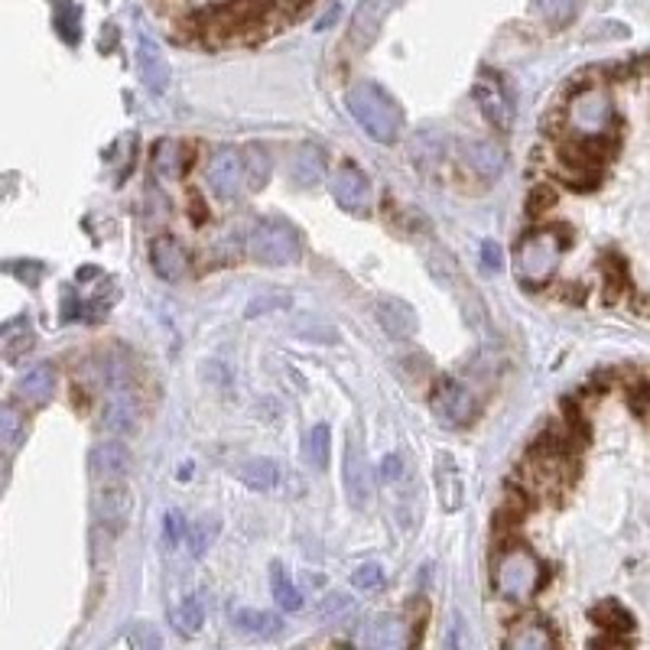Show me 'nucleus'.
Here are the masks:
<instances>
[{
  "mask_svg": "<svg viewBox=\"0 0 650 650\" xmlns=\"http://www.w3.org/2000/svg\"><path fill=\"white\" fill-rule=\"evenodd\" d=\"M348 111L358 121V127L377 143H394L403 127V111L400 104L387 95L381 85L374 82H358L348 88Z\"/></svg>",
  "mask_w": 650,
  "mask_h": 650,
  "instance_id": "1",
  "label": "nucleus"
},
{
  "mask_svg": "<svg viewBox=\"0 0 650 650\" xmlns=\"http://www.w3.org/2000/svg\"><path fill=\"white\" fill-rule=\"evenodd\" d=\"M494 589L507 602H527V598L540 589L543 582V566L540 559L533 556L527 546H507L494 563Z\"/></svg>",
  "mask_w": 650,
  "mask_h": 650,
  "instance_id": "2",
  "label": "nucleus"
},
{
  "mask_svg": "<svg viewBox=\"0 0 650 650\" xmlns=\"http://www.w3.org/2000/svg\"><path fill=\"white\" fill-rule=\"evenodd\" d=\"M247 254H251L257 264L267 267H290L303 257V238L299 231L283 218H267L251 231L247 238Z\"/></svg>",
  "mask_w": 650,
  "mask_h": 650,
  "instance_id": "3",
  "label": "nucleus"
},
{
  "mask_svg": "<svg viewBox=\"0 0 650 650\" xmlns=\"http://www.w3.org/2000/svg\"><path fill=\"white\" fill-rule=\"evenodd\" d=\"M559 260H563V234L553 228L530 231L517 244V273L530 286H543L550 280L559 267Z\"/></svg>",
  "mask_w": 650,
  "mask_h": 650,
  "instance_id": "4",
  "label": "nucleus"
},
{
  "mask_svg": "<svg viewBox=\"0 0 650 650\" xmlns=\"http://www.w3.org/2000/svg\"><path fill=\"white\" fill-rule=\"evenodd\" d=\"M566 121L585 140L602 137V134H608V127L615 124V104H611V98L602 88H585L569 101Z\"/></svg>",
  "mask_w": 650,
  "mask_h": 650,
  "instance_id": "5",
  "label": "nucleus"
},
{
  "mask_svg": "<svg viewBox=\"0 0 650 650\" xmlns=\"http://www.w3.org/2000/svg\"><path fill=\"white\" fill-rule=\"evenodd\" d=\"M342 475H345L348 501L355 504V511H364V507L371 504V494H374V475H371V462H368V452H364V439H361L358 429H351L348 433Z\"/></svg>",
  "mask_w": 650,
  "mask_h": 650,
  "instance_id": "6",
  "label": "nucleus"
},
{
  "mask_svg": "<svg viewBox=\"0 0 650 650\" xmlns=\"http://www.w3.org/2000/svg\"><path fill=\"white\" fill-rule=\"evenodd\" d=\"M205 182L215 192V199L231 202L244 186V160L234 147H221L212 153V160L205 166Z\"/></svg>",
  "mask_w": 650,
  "mask_h": 650,
  "instance_id": "7",
  "label": "nucleus"
},
{
  "mask_svg": "<svg viewBox=\"0 0 650 650\" xmlns=\"http://www.w3.org/2000/svg\"><path fill=\"white\" fill-rule=\"evenodd\" d=\"M433 410L442 423L449 426H468L475 420V397L465 384L452 381V377H442L433 387Z\"/></svg>",
  "mask_w": 650,
  "mask_h": 650,
  "instance_id": "8",
  "label": "nucleus"
},
{
  "mask_svg": "<svg viewBox=\"0 0 650 650\" xmlns=\"http://www.w3.org/2000/svg\"><path fill=\"white\" fill-rule=\"evenodd\" d=\"M400 0H361L355 7V17L348 26V43L355 52H368L374 46V39L381 36V26L387 20V13L394 10Z\"/></svg>",
  "mask_w": 650,
  "mask_h": 650,
  "instance_id": "9",
  "label": "nucleus"
},
{
  "mask_svg": "<svg viewBox=\"0 0 650 650\" xmlns=\"http://www.w3.org/2000/svg\"><path fill=\"white\" fill-rule=\"evenodd\" d=\"M332 195H335V202L351 215H368L371 205H374V192H371L368 176L351 163H345L332 176Z\"/></svg>",
  "mask_w": 650,
  "mask_h": 650,
  "instance_id": "10",
  "label": "nucleus"
},
{
  "mask_svg": "<svg viewBox=\"0 0 650 650\" xmlns=\"http://www.w3.org/2000/svg\"><path fill=\"white\" fill-rule=\"evenodd\" d=\"M361 650H410V624L397 615H377L358 634Z\"/></svg>",
  "mask_w": 650,
  "mask_h": 650,
  "instance_id": "11",
  "label": "nucleus"
},
{
  "mask_svg": "<svg viewBox=\"0 0 650 650\" xmlns=\"http://www.w3.org/2000/svg\"><path fill=\"white\" fill-rule=\"evenodd\" d=\"M137 72L143 78L153 95H166L169 88V62H166V52L163 46L156 43V36L140 30L137 33Z\"/></svg>",
  "mask_w": 650,
  "mask_h": 650,
  "instance_id": "12",
  "label": "nucleus"
},
{
  "mask_svg": "<svg viewBox=\"0 0 650 650\" xmlns=\"http://www.w3.org/2000/svg\"><path fill=\"white\" fill-rule=\"evenodd\" d=\"M475 101H478V108H481V114H485V121L491 127H498V130L511 127V114H514L511 98H507L501 78L494 72H485L475 82Z\"/></svg>",
  "mask_w": 650,
  "mask_h": 650,
  "instance_id": "13",
  "label": "nucleus"
},
{
  "mask_svg": "<svg viewBox=\"0 0 650 650\" xmlns=\"http://www.w3.org/2000/svg\"><path fill=\"white\" fill-rule=\"evenodd\" d=\"M150 267L160 280L176 283L189 273V254L173 234H156L150 241Z\"/></svg>",
  "mask_w": 650,
  "mask_h": 650,
  "instance_id": "14",
  "label": "nucleus"
},
{
  "mask_svg": "<svg viewBox=\"0 0 650 650\" xmlns=\"http://www.w3.org/2000/svg\"><path fill=\"white\" fill-rule=\"evenodd\" d=\"M329 176V156L316 143H299L290 153V179L299 189H316Z\"/></svg>",
  "mask_w": 650,
  "mask_h": 650,
  "instance_id": "15",
  "label": "nucleus"
},
{
  "mask_svg": "<svg viewBox=\"0 0 650 650\" xmlns=\"http://www.w3.org/2000/svg\"><path fill=\"white\" fill-rule=\"evenodd\" d=\"M91 472H95L104 485H117V481L127 478L130 472V449L117 439L101 442V446H95V452H91Z\"/></svg>",
  "mask_w": 650,
  "mask_h": 650,
  "instance_id": "16",
  "label": "nucleus"
},
{
  "mask_svg": "<svg viewBox=\"0 0 650 650\" xmlns=\"http://www.w3.org/2000/svg\"><path fill=\"white\" fill-rule=\"evenodd\" d=\"M377 322L390 338H413L420 329V319H416V309L410 303H403L397 296H384L377 299Z\"/></svg>",
  "mask_w": 650,
  "mask_h": 650,
  "instance_id": "17",
  "label": "nucleus"
},
{
  "mask_svg": "<svg viewBox=\"0 0 650 650\" xmlns=\"http://www.w3.org/2000/svg\"><path fill=\"white\" fill-rule=\"evenodd\" d=\"M462 156H465V163L472 166V173L481 179H498L507 163L504 147H498L494 140H468L462 147Z\"/></svg>",
  "mask_w": 650,
  "mask_h": 650,
  "instance_id": "18",
  "label": "nucleus"
},
{
  "mask_svg": "<svg viewBox=\"0 0 650 650\" xmlns=\"http://www.w3.org/2000/svg\"><path fill=\"white\" fill-rule=\"evenodd\" d=\"M137 420H140L137 400L130 397L127 390H114L108 407H104V426H108L111 433H134Z\"/></svg>",
  "mask_w": 650,
  "mask_h": 650,
  "instance_id": "19",
  "label": "nucleus"
},
{
  "mask_svg": "<svg viewBox=\"0 0 650 650\" xmlns=\"http://www.w3.org/2000/svg\"><path fill=\"white\" fill-rule=\"evenodd\" d=\"M56 384H59L56 368H52V364H39V368H33L20 381V397L26 403H33V407H43V403H49L52 394H56Z\"/></svg>",
  "mask_w": 650,
  "mask_h": 650,
  "instance_id": "20",
  "label": "nucleus"
},
{
  "mask_svg": "<svg viewBox=\"0 0 650 650\" xmlns=\"http://www.w3.org/2000/svg\"><path fill=\"white\" fill-rule=\"evenodd\" d=\"M186 166H189V150H186V143L163 137V140L153 147V169H156L160 176L179 179L182 173H186Z\"/></svg>",
  "mask_w": 650,
  "mask_h": 650,
  "instance_id": "21",
  "label": "nucleus"
},
{
  "mask_svg": "<svg viewBox=\"0 0 650 650\" xmlns=\"http://www.w3.org/2000/svg\"><path fill=\"white\" fill-rule=\"evenodd\" d=\"M98 511L104 524H111V530H121L127 524V511H130V498L121 485H104L101 498H98Z\"/></svg>",
  "mask_w": 650,
  "mask_h": 650,
  "instance_id": "22",
  "label": "nucleus"
},
{
  "mask_svg": "<svg viewBox=\"0 0 650 650\" xmlns=\"http://www.w3.org/2000/svg\"><path fill=\"white\" fill-rule=\"evenodd\" d=\"M507 650H556L553 634L543 621H527L511 634V644Z\"/></svg>",
  "mask_w": 650,
  "mask_h": 650,
  "instance_id": "23",
  "label": "nucleus"
},
{
  "mask_svg": "<svg viewBox=\"0 0 650 650\" xmlns=\"http://www.w3.org/2000/svg\"><path fill=\"white\" fill-rule=\"evenodd\" d=\"M303 452H306V462L322 472V468H329V452H332V429L329 423H316L306 433V442H303Z\"/></svg>",
  "mask_w": 650,
  "mask_h": 650,
  "instance_id": "24",
  "label": "nucleus"
},
{
  "mask_svg": "<svg viewBox=\"0 0 650 650\" xmlns=\"http://www.w3.org/2000/svg\"><path fill=\"white\" fill-rule=\"evenodd\" d=\"M436 491H439V504L446 511H455L462 504V475L449 459H442L436 468Z\"/></svg>",
  "mask_w": 650,
  "mask_h": 650,
  "instance_id": "25",
  "label": "nucleus"
},
{
  "mask_svg": "<svg viewBox=\"0 0 650 650\" xmlns=\"http://www.w3.org/2000/svg\"><path fill=\"white\" fill-rule=\"evenodd\" d=\"M234 628L241 634H254V637H270L280 631V621L270 615V611L260 608H238L234 611Z\"/></svg>",
  "mask_w": 650,
  "mask_h": 650,
  "instance_id": "26",
  "label": "nucleus"
},
{
  "mask_svg": "<svg viewBox=\"0 0 650 650\" xmlns=\"http://www.w3.org/2000/svg\"><path fill=\"white\" fill-rule=\"evenodd\" d=\"M241 481L254 491H270L280 485V465L273 459H251L241 468Z\"/></svg>",
  "mask_w": 650,
  "mask_h": 650,
  "instance_id": "27",
  "label": "nucleus"
},
{
  "mask_svg": "<svg viewBox=\"0 0 650 650\" xmlns=\"http://www.w3.org/2000/svg\"><path fill=\"white\" fill-rule=\"evenodd\" d=\"M23 429H26L23 413L13 407V403H4V407H0V452H13L20 446Z\"/></svg>",
  "mask_w": 650,
  "mask_h": 650,
  "instance_id": "28",
  "label": "nucleus"
},
{
  "mask_svg": "<svg viewBox=\"0 0 650 650\" xmlns=\"http://www.w3.org/2000/svg\"><path fill=\"white\" fill-rule=\"evenodd\" d=\"M533 10L540 13V17L550 23V26H566L579 17L582 10V0H533Z\"/></svg>",
  "mask_w": 650,
  "mask_h": 650,
  "instance_id": "29",
  "label": "nucleus"
},
{
  "mask_svg": "<svg viewBox=\"0 0 650 650\" xmlns=\"http://www.w3.org/2000/svg\"><path fill=\"white\" fill-rule=\"evenodd\" d=\"M270 589H273V598H277V605L283 611H299V608H303V592L296 589L293 579H290V572H286L283 566H273Z\"/></svg>",
  "mask_w": 650,
  "mask_h": 650,
  "instance_id": "30",
  "label": "nucleus"
},
{
  "mask_svg": "<svg viewBox=\"0 0 650 650\" xmlns=\"http://www.w3.org/2000/svg\"><path fill=\"white\" fill-rule=\"evenodd\" d=\"M244 160V179L251 182V189H260L264 182L270 179V173H273V163H270V153L260 147V143H251L247 147V153L241 156Z\"/></svg>",
  "mask_w": 650,
  "mask_h": 650,
  "instance_id": "31",
  "label": "nucleus"
},
{
  "mask_svg": "<svg viewBox=\"0 0 650 650\" xmlns=\"http://www.w3.org/2000/svg\"><path fill=\"white\" fill-rule=\"evenodd\" d=\"M173 621L182 634H199L205 624V605L199 595H186L179 602V608L173 611Z\"/></svg>",
  "mask_w": 650,
  "mask_h": 650,
  "instance_id": "32",
  "label": "nucleus"
},
{
  "mask_svg": "<svg viewBox=\"0 0 650 650\" xmlns=\"http://www.w3.org/2000/svg\"><path fill=\"white\" fill-rule=\"evenodd\" d=\"M56 30L59 36L65 39V43H78L82 39V10H78L72 0H62V4H56Z\"/></svg>",
  "mask_w": 650,
  "mask_h": 650,
  "instance_id": "33",
  "label": "nucleus"
},
{
  "mask_svg": "<svg viewBox=\"0 0 650 650\" xmlns=\"http://www.w3.org/2000/svg\"><path fill=\"white\" fill-rule=\"evenodd\" d=\"M215 537H218V520H215V517H199V520L192 524V530H189V546H192V553H195V556H205L208 546L215 543Z\"/></svg>",
  "mask_w": 650,
  "mask_h": 650,
  "instance_id": "34",
  "label": "nucleus"
},
{
  "mask_svg": "<svg viewBox=\"0 0 650 650\" xmlns=\"http://www.w3.org/2000/svg\"><path fill=\"white\" fill-rule=\"evenodd\" d=\"M273 309H290V293H260L251 299V306H247L244 316L257 319V316H264V312H273Z\"/></svg>",
  "mask_w": 650,
  "mask_h": 650,
  "instance_id": "35",
  "label": "nucleus"
},
{
  "mask_svg": "<svg viewBox=\"0 0 650 650\" xmlns=\"http://www.w3.org/2000/svg\"><path fill=\"white\" fill-rule=\"evenodd\" d=\"M595 621L605 624V628H611V631H628L631 628V615L621 605H615V602L598 605L595 608Z\"/></svg>",
  "mask_w": 650,
  "mask_h": 650,
  "instance_id": "36",
  "label": "nucleus"
},
{
  "mask_svg": "<svg viewBox=\"0 0 650 650\" xmlns=\"http://www.w3.org/2000/svg\"><path fill=\"white\" fill-rule=\"evenodd\" d=\"M381 582H384V569L377 566V563H361L355 572H351V585L361 592H371V589H381Z\"/></svg>",
  "mask_w": 650,
  "mask_h": 650,
  "instance_id": "37",
  "label": "nucleus"
},
{
  "mask_svg": "<svg viewBox=\"0 0 650 650\" xmlns=\"http://www.w3.org/2000/svg\"><path fill=\"white\" fill-rule=\"evenodd\" d=\"M130 650H163V637L153 624H134L130 631Z\"/></svg>",
  "mask_w": 650,
  "mask_h": 650,
  "instance_id": "38",
  "label": "nucleus"
},
{
  "mask_svg": "<svg viewBox=\"0 0 650 650\" xmlns=\"http://www.w3.org/2000/svg\"><path fill=\"white\" fill-rule=\"evenodd\" d=\"M163 537H166L169 546H176V543L186 540V520H182L179 511H166V517H163Z\"/></svg>",
  "mask_w": 650,
  "mask_h": 650,
  "instance_id": "39",
  "label": "nucleus"
},
{
  "mask_svg": "<svg viewBox=\"0 0 650 650\" xmlns=\"http://www.w3.org/2000/svg\"><path fill=\"white\" fill-rule=\"evenodd\" d=\"M481 264H485V270L498 273V270L504 267V251H501V244H494V241L481 244Z\"/></svg>",
  "mask_w": 650,
  "mask_h": 650,
  "instance_id": "40",
  "label": "nucleus"
},
{
  "mask_svg": "<svg viewBox=\"0 0 650 650\" xmlns=\"http://www.w3.org/2000/svg\"><path fill=\"white\" fill-rule=\"evenodd\" d=\"M397 475H400V459H397V455H387L384 465H381V478L384 481H394Z\"/></svg>",
  "mask_w": 650,
  "mask_h": 650,
  "instance_id": "41",
  "label": "nucleus"
},
{
  "mask_svg": "<svg viewBox=\"0 0 650 650\" xmlns=\"http://www.w3.org/2000/svg\"><path fill=\"white\" fill-rule=\"evenodd\" d=\"M530 199H533L530 202V212H540L543 205H553V192L550 189H537V192L530 195Z\"/></svg>",
  "mask_w": 650,
  "mask_h": 650,
  "instance_id": "42",
  "label": "nucleus"
},
{
  "mask_svg": "<svg viewBox=\"0 0 650 650\" xmlns=\"http://www.w3.org/2000/svg\"><path fill=\"white\" fill-rule=\"evenodd\" d=\"M335 17H338V7H332V10L325 13V17L319 20V30H325V26H332V23H335Z\"/></svg>",
  "mask_w": 650,
  "mask_h": 650,
  "instance_id": "43",
  "label": "nucleus"
},
{
  "mask_svg": "<svg viewBox=\"0 0 650 650\" xmlns=\"http://www.w3.org/2000/svg\"><path fill=\"white\" fill-rule=\"evenodd\" d=\"M56 4H62V0H56Z\"/></svg>",
  "mask_w": 650,
  "mask_h": 650,
  "instance_id": "44",
  "label": "nucleus"
}]
</instances>
